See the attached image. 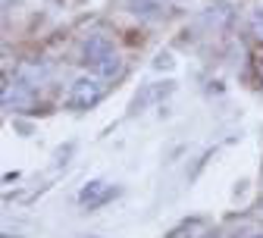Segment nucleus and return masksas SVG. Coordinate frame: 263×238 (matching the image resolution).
<instances>
[{"label": "nucleus", "mask_w": 263, "mask_h": 238, "mask_svg": "<svg viewBox=\"0 0 263 238\" xmlns=\"http://www.w3.org/2000/svg\"><path fill=\"white\" fill-rule=\"evenodd\" d=\"M35 107V91L25 82H4V110H31Z\"/></svg>", "instance_id": "2"}, {"label": "nucleus", "mask_w": 263, "mask_h": 238, "mask_svg": "<svg viewBox=\"0 0 263 238\" xmlns=\"http://www.w3.org/2000/svg\"><path fill=\"white\" fill-rule=\"evenodd\" d=\"M107 94V79L101 76H82L72 82L69 94H66V107L72 110H91L94 104H101Z\"/></svg>", "instance_id": "1"}, {"label": "nucleus", "mask_w": 263, "mask_h": 238, "mask_svg": "<svg viewBox=\"0 0 263 238\" xmlns=\"http://www.w3.org/2000/svg\"><path fill=\"white\" fill-rule=\"evenodd\" d=\"M232 238H263V229H257V226H251V229H241V232H235Z\"/></svg>", "instance_id": "7"}, {"label": "nucleus", "mask_w": 263, "mask_h": 238, "mask_svg": "<svg viewBox=\"0 0 263 238\" xmlns=\"http://www.w3.org/2000/svg\"><path fill=\"white\" fill-rule=\"evenodd\" d=\"M173 91V82H166V85H163V88H147L141 97H135V107H144L147 104V100H157V97H163V94H170Z\"/></svg>", "instance_id": "6"}, {"label": "nucleus", "mask_w": 263, "mask_h": 238, "mask_svg": "<svg viewBox=\"0 0 263 238\" xmlns=\"http://www.w3.org/2000/svg\"><path fill=\"white\" fill-rule=\"evenodd\" d=\"M110 53H113V44H110L107 35H91V38H88V44H85V57H88L91 63L104 60V57H110Z\"/></svg>", "instance_id": "5"}, {"label": "nucleus", "mask_w": 263, "mask_h": 238, "mask_svg": "<svg viewBox=\"0 0 263 238\" xmlns=\"http://www.w3.org/2000/svg\"><path fill=\"white\" fill-rule=\"evenodd\" d=\"M94 66V76H101V79H119L122 76V69H125V66H122V57L113 50L110 57H104V60H97V63H91Z\"/></svg>", "instance_id": "4"}, {"label": "nucleus", "mask_w": 263, "mask_h": 238, "mask_svg": "<svg viewBox=\"0 0 263 238\" xmlns=\"http://www.w3.org/2000/svg\"><path fill=\"white\" fill-rule=\"evenodd\" d=\"M254 69H257V76H260V82H263V50L254 53Z\"/></svg>", "instance_id": "8"}, {"label": "nucleus", "mask_w": 263, "mask_h": 238, "mask_svg": "<svg viewBox=\"0 0 263 238\" xmlns=\"http://www.w3.org/2000/svg\"><path fill=\"white\" fill-rule=\"evenodd\" d=\"M116 194V188L110 185V182H88L85 188H82V194H79V200L85 204V207H101V204H107L110 197Z\"/></svg>", "instance_id": "3"}]
</instances>
